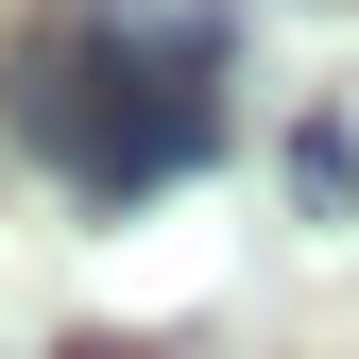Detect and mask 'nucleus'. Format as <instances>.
Instances as JSON below:
<instances>
[{"label":"nucleus","mask_w":359,"mask_h":359,"mask_svg":"<svg viewBox=\"0 0 359 359\" xmlns=\"http://www.w3.org/2000/svg\"><path fill=\"white\" fill-rule=\"evenodd\" d=\"M86 52H120V69H154V86H222V0H86Z\"/></svg>","instance_id":"1"},{"label":"nucleus","mask_w":359,"mask_h":359,"mask_svg":"<svg viewBox=\"0 0 359 359\" xmlns=\"http://www.w3.org/2000/svg\"><path fill=\"white\" fill-rule=\"evenodd\" d=\"M291 222H359V137L342 120H291Z\"/></svg>","instance_id":"2"},{"label":"nucleus","mask_w":359,"mask_h":359,"mask_svg":"<svg viewBox=\"0 0 359 359\" xmlns=\"http://www.w3.org/2000/svg\"><path fill=\"white\" fill-rule=\"evenodd\" d=\"M52 359H120V342H52Z\"/></svg>","instance_id":"3"}]
</instances>
